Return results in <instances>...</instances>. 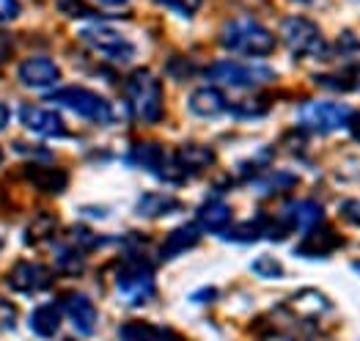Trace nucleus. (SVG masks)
I'll return each mask as SVG.
<instances>
[{
  "label": "nucleus",
  "mask_w": 360,
  "mask_h": 341,
  "mask_svg": "<svg viewBox=\"0 0 360 341\" xmlns=\"http://www.w3.org/2000/svg\"><path fill=\"white\" fill-rule=\"evenodd\" d=\"M220 44L229 53L262 58V56H270L272 50H275V36L262 22H256L250 17H237V20H231V22L223 25Z\"/></svg>",
  "instance_id": "1"
},
{
  "label": "nucleus",
  "mask_w": 360,
  "mask_h": 341,
  "mask_svg": "<svg viewBox=\"0 0 360 341\" xmlns=\"http://www.w3.org/2000/svg\"><path fill=\"white\" fill-rule=\"evenodd\" d=\"M127 105L141 124H157L162 119V86L149 69H138L129 75Z\"/></svg>",
  "instance_id": "2"
},
{
  "label": "nucleus",
  "mask_w": 360,
  "mask_h": 341,
  "mask_svg": "<svg viewBox=\"0 0 360 341\" xmlns=\"http://www.w3.org/2000/svg\"><path fill=\"white\" fill-rule=\"evenodd\" d=\"M116 289H119V297L129 306H143L154 297V276H151V264L138 256V253H129L121 259V267L116 273Z\"/></svg>",
  "instance_id": "3"
},
{
  "label": "nucleus",
  "mask_w": 360,
  "mask_h": 341,
  "mask_svg": "<svg viewBox=\"0 0 360 341\" xmlns=\"http://www.w3.org/2000/svg\"><path fill=\"white\" fill-rule=\"evenodd\" d=\"M50 99H53L56 105H60V108H69L72 113H77V116L94 122V124H113V122H116L113 105H110L105 96H99V94L91 91V89H83V86L58 89V91H53Z\"/></svg>",
  "instance_id": "4"
},
{
  "label": "nucleus",
  "mask_w": 360,
  "mask_h": 341,
  "mask_svg": "<svg viewBox=\"0 0 360 341\" xmlns=\"http://www.w3.org/2000/svg\"><path fill=\"white\" fill-rule=\"evenodd\" d=\"M80 41L91 47L94 53H99L102 58L113 63H129L135 56H138V47L124 36L121 31L110 28V25H102V22H91V25H83L80 31Z\"/></svg>",
  "instance_id": "5"
},
{
  "label": "nucleus",
  "mask_w": 360,
  "mask_h": 341,
  "mask_svg": "<svg viewBox=\"0 0 360 341\" xmlns=\"http://www.w3.org/2000/svg\"><path fill=\"white\" fill-rule=\"evenodd\" d=\"M281 36L297 58H328L330 53V44L325 41L319 25L305 17H286L281 22Z\"/></svg>",
  "instance_id": "6"
},
{
  "label": "nucleus",
  "mask_w": 360,
  "mask_h": 341,
  "mask_svg": "<svg viewBox=\"0 0 360 341\" xmlns=\"http://www.w3.org/2000/svg\"><path fill=\"white\" fill-rule=\"evenodd\" d=\"M212 83L231 86V89H253L275 80V69L262 63H240V61H217L207 69Z\"/></svg>",
  "instance_id": "7"
},
{
  "label": "nucleus",
  "mask_w": 360,
  "mask_h": 341,
  "mask_svg": "<svg viewBox=\"0 0 360 341\" xmlns=\"http://www.w3.org/2000/svg\"><path fill=\"white\" fill-rule=\"evenodd\" d=\"M352 110L349 105H341V102H328V99H319V102H305L297 113L302 127L314 129V132H335V129H344L352 122Z\"/></svg>",
  "instance_id": "8"
},
{
  "label": "nucleus",
  "mask_w": 360,
  "mask_h": 341,
  "mask_svg": "<svg viewBox=\"0 0 360 341\" xmlns=\"http://www.w3.org/2000/svg\"><path fill=\"white\" fill-rule=\"evenodd\" d=\"M6 283H8L14 292H20V295H39V292H44V289L53 283V276H50V270H47L44 264H39V262H17V264L8 270Z\"/></svg>",
  "instance_id": "9"
},
{
  "label": "nucleus",
  "mask_w": 360,
  "mask_h": 341,
  "mask_svg": "<svg viewBox=\"0 0 360 341\" xmlns=\"http://www.w3.org/2000/svg\"><path fill=\"white\" fill-rule=\"evenodd\" d=\"M17 80H20L25 89L44 91V89H53L60 80V69L56 61H50V58H44V56H36V58H28V61L20 63Z\"/></svg>",
  "instance_id": "10"
},
{
  "label": "nucleus",
  "mask_w": 360,
  "mask_h": 341,
  "mask_svg": "<svg viewBox=\"0 0 360 341\" xmlns=\"http://www.w3.org/2000/svg\"><path fill=\"white\" fill-rule=\"evenodd\" d=\"M20 122L22 127L33 132V135H41V138H63L66 135V124L56 110L50 108H41V105H22L20 108Z\"/></svg>",
  "instance_id": "11"
},
{
  "label": "nucleus",
  "mask_w": 360,
  "mask_h": 341,
  "mask_svg": "<svg viewBox=\"0 0 360 341\" xmlns=\"http://www.w3.org/2000/svg\"><path fill=\"white\" fill-rule=\"evenodd\" d=\"M344 245V237L330 229V226H316L311 231H305V240L297 245V256H308V259H322V256H330L333 250H338Z\"/></svg>",
  "instance_id": "12"
},
{
  "label": "nucleus",
  "mask_w": 360,
  "mask_h": 341,
  "mask_svg": "<svg viewBox=\"0 0 360 341\" xmlns=\"http://www.w3.org/2000/svg\"><path fill=\"white\" fill-rule=\"evenodd\" d=\"M60 309L66 311L72 328H75L80 336H91V333L96 330V319H99V314H96V306L91 303L86 295H80V292L66 295Z\"/></svg>",
  "instance_id": "13"
},
{
  "label": "nucleus",
  "mask_w": 360,
  "mask_h": 341,
  "mask_svg": "<svg viewBox=\"0 0 360 341\" xmlns=\"http://www.w3.org/2000/svg\"><path fill=\"white\" fill-rule=\"evenodd\" d=\"M281 220H283V226L292 231V229H297V231H311V229H316L319 223H322V207L316 204V201H295V204H289L283 212H281Z\"/></svg>",
  "instance_id": "14"
},
{
  "label": "nucleus",
  "mask_w": 360,
  "mask_h": 341,
  "mask_svg": "<svg viewBox=\"0 0 360 341\" xmlns=\"http://www.w3.org/2000/svg\"><path fill=\"white\" fill-rule=\"evenodd\" d=\"M174 162L181 171V176H193V174H201L210 168L214 162V152L204 143H184L174 152Z\"/></svg>",
  "instance_id": "15"
},
{
  "label": "nucleus",
  "mask_w": 360,
  "mask_h": 341,
  "mask_svg": "<svg viewBox=\"0 0 360 341\" xmlns=\"http://www.w3.org/2000/svg\"><path fill=\"white\" fill-rule=\"evenodd\" d=\"M187 108H190V113H193V116L214 119V116H220V113H226V110H229V99H226V94L220 91V89H214V86H204V89H198V91L190 94Z\"/></svg>",
  "instance_id": "16"
},
{
  "label": "nucleus",
  "mask_w": 360,
  "mask_h": 341,
  "mask_svg": "<svg viewBox=\"0 0 360 341\" xmlns=\"http://www.w3.org/2000/svg\"><path fill=\"white\" fill-rule=\"evenodd\" d=\"M195 226L204 229V231L226 234V229L231 226V210H229V204L226 201H217V198L201 204L198 207V215H195Z\"/></svg>",
  "instance_id": "17"
},
{
  "label": "nucleus",
  "mask_w": 360,
  "mask_h": 341,
  "mask_svg": "<svg viewBox=\"0 0 360 341\" xmlns=\"http://www.w3.org/2000/svg\"><path fill=\"white\" fill-rule=\"evenodd\" d=\"M198 240H201V229H198L195 223H187V226L174 229V231L165 237V243H162L160 253H162V259H176V256H181L184 250L195 248Z\"/></svg>",
  "instance_id": "18"
},
{
  "label": "nucleus",
  "mask_w": 360,
  "mask_h": 341,
  "mask_svg": "<svg viewBox=\"0 0 360 341\" xmlns=\"http://www.w3.org/2000/svg\"><path fill=\"white\" fill-rule=\"evenodd\" d=\"M179 210L181 201L171 193H146L135 204V212L141 217H165L171 212H179Z\"/></svg>",
  "instance_id": "19"
},
{
  "label": "nucleus",
  "mask_w": 360,
  "mask_h": 341,
  "mask_svg": "<svg viewBox=\"0 0 360 341\" xmlns=\"http://www.w3.org/2000/svg\"><path fill=\"white\" fill-rule=\"evenodd\" d=\"M25 176L33 182V187H39L44 193H63V187L69 182V176L60 168H53V165H28Z\"/></svg>",
  "instance_id": "20"
},
{
  "label": "nucleus",
  "mask_w": 360,
  "mask_h": 341,
  "mask_svg": "<svg viewBox=\"0 0 360 341\" xmlns=\"http://www.w3.org/2000/svg\"><path fill=\"white\" fill-rule=\"evenodd\" d=\"M28 325L36 336H41V339H53L60 328V309L56 306V303H44V306L33 309Z\"/></svg>",
  "instance_id": "21"
},
{
  "label": "nucleus",
  "mask_w": 360,
  "mask_h": 341,
  "mask_svg": "<svg viewBox=\"0 0 360 341\" xmlns=\"http://www.w3.org/2000/svg\"><path fill=\"white\" fill-rule=\"evenodd\" d=\"M267 226H270V217H256V220H248L240 223L237 229H231L226 234V240H234V243H253L259 237H267Z\"/></svg>",
  "instance_id": "22"
},
{
  "label": "nucleus",
  "mask_w": 360,
  "mask_h": 341,
  "mask_svg": "<svg viewBox=\"0 0 360 341\" xmlns=\"http://www.w3.org/2000/svg\"><path fill=\"white\" fill-rule=\"evenodd\" d=\"M119 341H162V328L149 322H127L119 328Z\"/></svg>",
  "instance_id": "23"
},
{
  "label": "nucleus",
  "mask_w": 360,
  "mask_h": 341,
  "mask_svg": "<svg viewBox=\"0 0 360 341\" xmlns=\"http://www.w3.org/2000/svg\"><path fill=\"white\" fill-rule=\"evenodd\" d=\"M56 264L63 273H77L86 264V250L80 248V245H60L56 250Z\"/></svg>",
  "instance_id": "24"
},
{
  "label": "nucleus",
  "mask_w": 360,
  "mask_h": 341,
  "mask_svg": "<svg viewBox=\"0 0 360 341\" xmlns=\"http://www.w3.org/2000/svg\"><path fill=\"white\" fill-rule=\"evenodd\" d=\"M229 110L240 119H256V116H264L270 110V102L262 96H250V99H240L237 105H229Z\"/></svg>",
  "instance_id": "25"
},
{
  "label": "nucleus",
  "mask_w": 360,
  "mask_h": 341,
  "mask_svg": "<svg viewBox=\"0 0 360 341\" xmlns=\"http://www.w3.org/2000/svg\"><path fill=\"white\" fill-rule=\"evenodd\" d=\"M253 273L262 276V278H281L283 276V264L278 259H272V256H262V259L253 262Z\"/></svg>",
  "instance_id": "26"
},
{
  "label": "nucleus",
  "mask_w": 360,
  "mask_h": 341,
  "mask_svg": "<svg viewBox=\"0 0 360 341\" xmlns=\"http://www.w3.org/2000/svg\"><path fill=\"white\" fill-rule=\"evenodd\" d=\"M154 3H160V6L171 8V11H174V14H179V17H195V11L201 8V3H204V0H154Z\"/></svg>",
  "instance_id": "27"
},
{
  "label": "nucleus",
  "mask_w": 360,
  "mask_h": 341,
  "mask_svg": "<svg viewBox=\"0 0 360 341\" xmlns=\"http://www.w3.org/2000/svg\"><path fill=\"white\" fill-rule=\"evenodd\" d=\"M295 182H297V176H292V174H283V171H278L275 176L264 179V182H259V193H278V190H286V187H292Z\"/></svg>",
  "instance_id": "28"
},
{
  "label": "nucleus",
  "mask_w": 360,
  "mask_h": 341,
  "mask_svg": "<svg viewBox=\"0 0 360 341\" xmlns=\"http://www.w3.org/2000/svg\"><path fill=\"white\" fill-rule=\"evenodd\" d=\"M17 328V306L6 297H0V333Z\"/></svg>",
  "instance_id": "29"
},
{
  "label": "nucleus",
  "mask_w": 360,
  "mask_h": 341,
  "mask_svg": "<svg viewBox=\"0 0 360 341\" xmlns=\"http://www.w3.org/2000/svg\"><path fill=\"white\" fill-rule=\"evenodd\" d=\"M56 3H58L60 11L69 14V17H89V14H94L83 0H56Z\"/></svg>",
  "instance_id": "30"
},
{
  "label": "nucleus",
  "mask_w": 360,
  "mask_h": 341,
  "mask_svg": "<svg viewBox=\"0 0 360 341\" xmlns=\"http://www.w3.org/2000/svg\"><path fill=\"white\" fill-rule=\"evenodd\" d=\"M20 11H22L20 0H0V25L14 22V20L20 17Z\"/></svg>",
  "instance_id": "31"
},
{
  "label": "nucleus",
  "mask_w": 360,
  "mask_h": 341,
  "mask_svg": "<svg viewBox=\"0 0 360 341\" xmlns=\"http://www.w3.org/2000/svg\"><path fill=\"white\" fill-rule=\"evenodd\" d=\"M341 212H344V217H347L349 223L360 226V201H344V204H341Z\"/></svg>",
  "instance_id": "32"
},
{
  "label": "nucleus",
  "mask_w": 360,
  "mask_h": 341,
  "mask_svg": "<svg viewBox=\"0 0 360 341\" xmlns=\"http://www.w3.org/2000/svg\"><path fill=\"white\" fill-rule=\"evenodd\" d=\"M11 56V39L6 33H0V63Z\"/></svg>",
  "instance_id": "33"
},
{
  "label": "nucleus",
  "mask_w": 360,
  "mask_h": 341,
  "mask_svg": "<svg viewBox=\"0 0 360 341\" xmlns=\"http://www.w3.org/2000/svg\"><path fill=\"white\" fill-rule=\"evenodd\" d=\"M8 122H11V110H8V108L0 102V132L8 127Z\"/></svg>",
  "instance_id": "34"
},
{
  "label": "nucleus",
  "mask_w": 360,
  "mask_h": 341,
  "mask_svg": "<svg viewBox=\"0 0 360 341\" xmlns=\"http://www.w3.org/2000/svg\"><path fill=\"white\" fill-rule=\"evenodd\" d=\"M349 132H352V138H355V141H360V113L352 116V122H349Z\"/></svg>",
  "instance_id": "35"
},
{
  "label": "nucleus",
  "mask_w": 360,
  "mask_h": 341,
  "mask_svg": "<svg viewBox=\"0 0 360 341\" xmlns=\"http://www.w3.org/2000/svg\"><path fill=\"white\" fill-rule=\"evenodd\" d=\"M99 6H105V8H124L129 0H96Z\"/></svg>",
  "instance_id": "36"
},
{
  "label": "nucleus",
  "mask_w": 360,
  "mask_h": 341,
  "mask_svg": "<svg viewBox=\"0 0 360 341\" xmlns=\"http://www.w3.org/2000/svg\"><path fill=\"white\" fill-rule=\"evenodd\" d=\"M0 162H3V152H0Z\"/></svg>",
  "instance_id": "37"
},
{
  "label": "nucleus",
  "mask_w": 360,
  "mask_h": 341,
  "mask_svg": "<svg viewBox=\"0 0 360 341\" xmlns=\"http://www.w3.org/2000/svg\"><path fill=\"white\" fill-rule=\"evenodd\" d=\"M63 341H72V339H63Z\"/></svg>",
  "instance_id": "38"
}]
</instances>
